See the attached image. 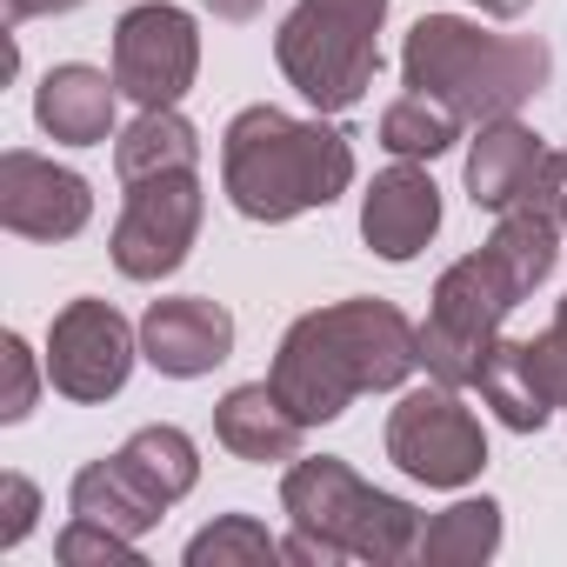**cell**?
<instances>
[{
  "mask_svg": "<svg viewBox=\"0 0 567 567\" xmlns=\"http://www.w3.org/2000/svg\"><path fill=\"white\" fill-rule=\"evenodd\" d=\"M114 121V87L94 68H61L41 87V127L54 141H101Z\"/></svg>",
  "mask_w": 567,
  "mask_h": 567,
  "instance_id": "cell-11",
  "label": "cell"
},
{
  "mask_svg": "<svg viewBox=\"0 0 567 567\" xmlns=\"http://www.w3.org/2000/svg\"><path fill=\"white\" fill-rule=\"evenodd\" d=\"M274 408V394L267 388H240V394H227V408H220V434L247 454V461H267V454H288L295 447V421H274L267 414Z\"/></svg>",
  "mask_w": 567,
  "mask_h": 567,
  "instance_id": "cell-14",
  "label": "cell"
},
{
  "mask_svg": "<svg viewBox=\"0 0 567 567\" xmlns=\"http://www.w3.org/2000/svg\"><path fill=\"white\" fill-rule=\"evenodd\" d=\"M547 174H554V181L567 187V161H547ZM560 207H567V194H560Z\"/></svg>",
  "mask_w": 567,
  "mask_h": 567,
  "instance_id": "cell-17",
  "label": "cell"
},
{
  "mask_svg": "<svg viewBox=\"0 0 567 567\" xmlns=\"http://www.w3.org/2000/svg\"><path fill=\"white\" fill-rule=\"evenodd\" d=\"M348 181V141L328 127H295L288 114L254 107L227 134V187L254 220H288L301 207H328Z\"/></svg>",
  "mask_w": 567,
  "mask_h": 567,
  "instance_id": "cell-2",
  "label": "cell"
},
{
  "mask_svg": "<svg viewBox=\"0 0 567 567\" xmlns=\"http://www.w3.org/2000/svg\"><path fill=\"white\" fill-rule=\"evenodd\" d=\"M408 361H414V334L394 308H368V301L334 308L288 334V348H280V394L295 401V421H328L348 401V388L334 381L341 368L354 374V388H388Z\"/></svg>",
  "mask_w": 567,
  "mask_h": 567,
  "instance_id": "cell-1",
  "label": "cell"
},
{
  "mask_svg": "<svg viewBox=\"0 0 567 567\" xmlns=\"http://www.w3.org/2000/svg\"><path fill=\"white\" fill-rule=\"evenodd\" d=\"M534 167H547L540 147H534V134H520V127H494V134L474 147V161H467L474 207H507V200L534 194Z\"/></svg>",
  "mask_w": 567,
  "mask_h": 567,
  "instance_id": "cell-12",
  "label": "cell"
},
{
  "mask_svg": "<svg viewBox=\"0 0 567 567\" xmlns=\"http://www.w3.org/2000/svg\"><path fill=\"white\" fill-rule=\"evenodd\" d=\"M54 381L81 401H101L127 381V328L114 308L81 301L54 321Z\"/></svg>",
  "mask_w": 567,
  "mask_h": 567,
  "instance_id": "cell-8",
  "label": "cell"
},
{
  "mask_svg": "<svg viewBox=\"0 0 567 567\" xmlns=\"http://www.w3.org/2000/svg\"><path fill=\"white\" fill-rule=\"evenodd\" d=\"M394 454H401L408 474L447 487V481H467L481 467V434H474V421L447 394H414L394 414Z\"/></svg>",
  "mask_w": 567,
  "mask_h": 567,
  "instance_id": "cell-7",
  "label": "cell"
},
{
  "mask_svg": "<svg viewBox=\"0 0 567 567\" xmlns=\"http://www.w3.org/2000/svg\"><path fill=\"white\" fill-rule=\"evenodd\" d=\"M234 341V321L214 301H154L147 315V361L161 374H207Z\"/></svg>",
  "mask_w": 567,
  "mask_h": 567,
  "instance_id": "cell-9",
  "label": "cell"
},
{
  "mask_svg": "<svg viewBox=\"0 0 567 567\" xmlns=\"http://www.w3.org/2000/svg\"><path fill=\"white\" fill-rule=\"evenodd\" d=\"M447 141H454V121L434 114L421 87H414V101H401V107L388 114V147H394V154H441Z\"/></svg>",
  "mask_w": 567,
  "mask_h": 567,
  "instance_id": "cell-15",
  "label": "cell"
},
{
  "mask_svg": "<svg viewBox=\"0 0 567 567\" xmlns=\"http://www.w3.org/2000/svg\"><path fill=\"white\" fill-rule=\"evenodd\" d=\"M114 68H121V87L141 107H167L187 87V74H194V28H187V14L181 8H134L121 21Z\"/></svg>",
  "mask_w": 567,
  "mask_h": 567,
  "instance_id": "cell-5",
  "label": "cell"
},
{
  "mask_svg": "<svg viewBox=\"0 0 567 567\" xmlns=\"http://www.w3.org/2000/svg\"><path fill=\"white\" fill-rule=\"evenodd\" d=\"M187 234H194V167H174L167 181L141 174V194L121 220V267L134 280L167 274L187 254Z\"/></svg>",
  "mask_w": 567,
  "mask_h": 567,
  "instance_id": "cell-6",
  "label": "cell"
},
{
  "mask_svg": "<svg viewBox=\"0 0 567 567\" xmlns=\"http://www.w3.org/2000/svg\"><path fill=\"white\" fill-rule=\"evenodd\" d=\"M361 227H368V240H374L388 260H408V254H414V247L441 227L434 181H427V174H414V167H394L388 181H374Z\"/></svg>",
  "mask_w": 567,
  "mask_h": 567,
  "instance_id": "cell-10",
  "label": "cell"
},
{
  "mask_svg": "<svg viewBox=\"0 0 567 567\" xmlns=\"http://www.w3.org/2000/svg\"><path fill=\"white\" fill-rule=\"evenodd\" d=\"M14 161L28 167L34 194H21V187L8 181V220H14L21 234H74V227L87 220V187H81L74 174H54V167L28 161V154H14Z\"/></svg>",
  "mask_w": 567,
  "mask_h": 567,
  "instance_id": "cell-13",
  "label": "cell"
},
{
  "mask_svg": "<svg viewBox=\"0 0 567 567\" xmlns=\"http://www.w3.org/2000/svg\"><path fill=\"white\" fill-rule=\"evenodd\" d=\"M214 8H220V14H227V0H214ZM247 14H254V0H247Z\"/></svg>",
  "mask_w": 567,
  "mask_h": 567,
  "instance_id": "cell-18",
  "label": "cell"
},
{
  "mask_svg": "<svg viewBox=\"0 0 567 567\" xmlns=\"http://www.w3.org/2000/svg\"><path fill=\"white\" fill-rule=\"evenodd\" d=\"M388 0H301V14L280 34V61L315 107L361 101L374 74V28Z\"/></svg>",
  "mask_w": 567,
  "mask_h": 567,
  "instance_id": "cell-3",
  "label": "cell"
},
{
  "mask_svg": "<svg viewBox=\"0 0 567 567\" xmlns=\"http://www.w3.org/2000/svg\"><path fill=\"white\" fill-rule=\"evenodd\" d=\"M481 8H494V14H520L527 0H481Z\"/></svg>",
  "mask_w": 567,
  "mask_h": 567,
  "instance_id": "cell-16",
  "label": "cell"
},
{
  "mask_svg": "<svg viewBox=\"0 0 567 567\" xmlns=\"http://www.w3.org/2000/svg\"><path fill=\"white\" fill-rule=\"evenodd\" d=\"M547 74V48H501L461 21H421L408 41V81L421 94H454V81H481V114L514 107Z\"/></svg>",
  "mask_w": 567,
  "mask_h": 567,
  "instance_id": "cell-4",
  "label": "cell"
}]
</instances>
